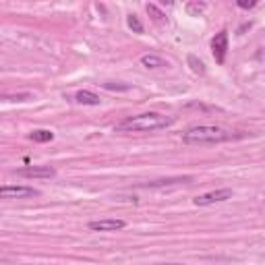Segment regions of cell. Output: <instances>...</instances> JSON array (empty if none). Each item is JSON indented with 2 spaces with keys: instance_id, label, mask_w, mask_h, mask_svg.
I'll return each mask as SVG.
<instances>
[{
  "instance_id": "cell-1",
  "label": "cell",
  "mask_w": 265,
  "mask_h": 265,
  "mask_svg": "<svg viewBox=\"0 0 265 265\" xmlns=\"http://www.w3.org/2000/svg\"><path fill=\"white\" fill-rule=\"evenodd\" d=\"M172 122H174V118L164 116V114L145 112V114H139V116L124 118L122 122L116 124V131H120V133H152V131L166 129Z\"/></svg>"
},
{
  "instance_id": "cell-2",
  "label": "cell",
  "mask_w": 265,
  "mask_h": 265,
  "mask_svg": "<svg viewBox=\"0 0 265 265\" xmlns=\"http://www.w3.org/2000/svg\"><path fill=\"white\" fill-rule=\"evenodd\" d=\"M232 139V133H228L220 126H191L187 133H182L184 143H222Z\"/></svg>"
},
{
  "instance_id": "cell-3",
  "label": "cell",
  "mask_w": 265,
  "mask_h": 265,
  "mask_svg": "<svg viewBox=\"0 0 265 265\" xmlns=\"http://www.w3.org/2000/svg\"><path fill=\"white\" fill-rule=\"evenodd\" d=\"M230 197H232V189H217V191H212V193H205V195L195 197L193 203L197 205V207H205V205H213V203L228 201Z\"/></svg>"
},
{
  "instance_id": "cell-4",
  "label": "cell",
  "mask_w": 265,
  "mask_h": 265,
  "mask_svg": "<svg viewBox=\"0 0 265 265\" xmlns=\"http://www.w3.org/2000/svg\"><path fill=\"white\" fill-rule=\"evenodd\" d=\"M40 191L33 187H2L0 189V197L2 199H27V197H38Z\"/></svg>"
},
{
  "instance_id": "cell-5",
  "label": "cell",
  "mask_w": 265,
  "mask_h": 265,
  "mask_svg": "<svg viewBox=\"0 0 265 265\" xmlns=\"http://www.w3.org/2000/svg\"><path fill=\"white\" fill-rule=\"evenodd\" d=\"M15 174L23 178H52L56 174V170L50 166H25L15 170Z\"/></svg>"
},
{
  "instance_id": "cell-6",
  "label": "cell",
  "mask_w": 265,
  "mask_h": 265,
  "mask_svg": "<svg viewBox=\"0 0 265 265\" xmlns=\"http://www.w3.org/2000/svg\"><path fill=\"white\" fill-rule=\"evenodd\" d=\"M87 228L94 230V232H116V230L126 228V222L124 220H116V217H106V220L89 222Z\"/></svg>"
},
{
  "instance_id": "cell-7",
  "label": "cell",
  "mask_w": 265,
  "mask_h": 265,
  "mask_svg": "<svg viewBox=\"0 0 265 265\" xmlns=\"http://www.w3.org/2000/svg\"><path fill=\"white\" fill-rule=\"evenodd\" d=\"M212 52L217 64H224L226 54H228V31H220L217 36L212 40Z\"/></svg>"
},
{
  "instance_id": "cell-8",
  "label": "cell",
  "mask_w": 265,
  "mask_h": 265,
  "mask_svg": "<svg viewBox=\"0 0 265 265\" xmlns=\"http://www.w3.org/2000/svg\"><path fill=\"white\" fill-rule=\"evenodd\" d=\"M75 100L79 104H83V106H100V96H96L94 91H87V89H81V91H77V96Z\"/></svg>"
},
{
  "instance_id": "cell-9",
  "label": "cell",
  "mask_w": 265,
  "mask_h": 265,
  "mask_svg": "<svg viewBox=\"0 0 265 265\" xmlns=\"http://www.w3.org/2000/svg\"><path fill=\"white\" fill-rule=\"evenodd\" d=\"M191 176H176V178H162V180H152V182H143L141 187H166V184H176V182H191Z\"/></svg>"
},
{
  "instance_id": "cell-10",
  "label": "cell",
  "mask_w": 265,
  "mask_h": 265,
  "mask_svg": "<svg viewBox=\"0 0 265 265\" xmlns=\"http://www.w3.org/2000/svg\"><path fill=\"white\" fill-rule=\"evenodd\" d=\"M29 137H31V141H36V143H48V141L54 139V133L46 131V129H38V131H33Z\"/></svg>"
},
{
  "instance_id": "cell-11",
  "label": "cell",
  "mask_w": 265,
  "mask_h": 265,
  "mask_svg": "<svg viewBox=\"0 0 265 265\" xmlns=\"http://www.w3.org/2000/svg\"><path fill=\"white\" fill-rule=\"evenodd\" d=\"M141 64L147 66V68H159V66H166V62L159 58V56H154V54H145L141 56Z\"/></svg>"
},
{
  "instance_id": "cell-12",
  "label": "cell",
  "mask_w": 265,
  "mask_h": 265,
  "mask_svg": "<svg viewBox=\"0 0 265 265\" xmlns=\"http://www.w3.org/2000/svg\"><path fill=\"white\" fill-rule=\"evenodd\" d=\"M189 64H191V68H193V73H197V75H203L205 73V64L197 58V56H193V54H189Z\"/></svg>"
},
{
  "instance_id": "cell-13",
  "label": "cell",
  "mask_w": 265,
  "mask_h": 265,
  "mask_svg": "<svg viewBox=\"0 0 265 265\" xmlns=\"http://www.w3.org/2000/svg\"><path fill=\"white\" fill-rule=\"evenodd\" d=\"M147 13L152 15V19L158 21V23H164V21H166V15H164L156 4H147Z\"/></svg>"
},
{
  "instance_id": "cell-14",
  "label": "cell",
  "mask_w": 265,
  "mask_h": 265,
  "mask_svg": "<svg viewBox=\"0 0 265 265\" xmlns=\"http://www.w3.org/2000/svg\"><path fill=\"white\" fill-rule=\"evenodd\" d=\"M126 23H129V27L135 33H143V23L139 21V17H137V15H129V17H126Z\"/></svg>"
},
{
  "instance_id": "cell-15",
  "label": "cell",
  "mask_w": 265,
  "mask_h": 265,
  "mask_svg": "<svg viewBox=\"0 0 265 265\" xmlns=\"http://www.w3.org/2000/svg\"><path fill=\"white\" fill-rule=\"evenodd\" d=\"M203 8H205V4H203V2H191V4H187L189 15H199Z\"/></svg>"
},
{
  "instance_id": "cell-16",
  "label": "cell",
  "mask_w": 265,
  "mask_h": 265,
  "mask_svg": "<svg viewBox=\"0 0 265 265\" xmlns=\"http://www.w3.org/2000/svg\"><path fill=\"white\" fill-rule=\"evenodd\" d=\"M238 6L240 8H253V6H257V0H238Z\"/></svg>"
},
{
  "instance_id": "cell-17",
  "label": "cell",
  "mask_w": 265,
  "mask_h": 265,
  "mask_svg": "<svg viewBox=\"0 0 265 265\" xmlns=\"http://www.w3.org/2000/svg\"><path fill=\"white\" fill-rule=\"evenodd\" d=\"M4 100H13V102H25V100H29V94H19V96H6Z\"/></svg>"
},
{
  "instance_id": "cell-18",
  "label": "cell",
  "mask_w": 265,
  "mask_h": 265,
  "mask_svg": "<svg viewBox=\"0 0 265 265\" xmlns=\"http://www.w3.org/2000/svg\"><path fill=\"white\" fill-rule=\"evenodd\" d=\"M104 87L106 89H129L126 85H112V83H104Z\"/></svg>"
}]
</instances>
